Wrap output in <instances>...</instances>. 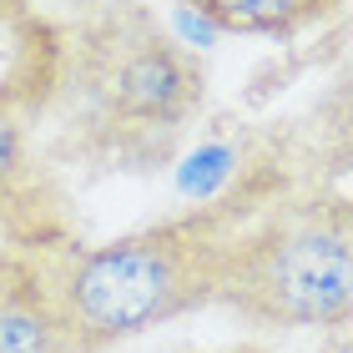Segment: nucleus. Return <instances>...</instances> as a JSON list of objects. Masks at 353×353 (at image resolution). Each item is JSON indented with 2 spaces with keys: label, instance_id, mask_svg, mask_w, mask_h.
<instances>
[{
  "label": "nucleus",
  "instance_id": "nucleus-7",
  "mask_svg": "<svg viewBox=\"0 0 353 353\" xmlns=\"http://www.w3.org/2000/svg\"><path fill=\"white\" fill-rule=\"evenodd\" d=\"M228 353H263V348H228Z\"/></svg>",
  "mask_w": 353,
  "mask_h": 353
},
{
  "label": "nucleus",
  "instance_id": "nucleus-3",
  "mask_svg": "<svg viewBox=\"0 0 353 353\" xmlns=\"http://www.w3.org/2000/svg\"><path fill=\"white\" fill-rule=\"evenodd\" d=\"M86 91L96 111L132 137H176L202 111L207 71L152 21H117L91 51Z\"/></svg>",
  "mask_w": 353,
  "mask_h": 353
},
{
  "label": "nucleus",
  "instance_id": "nucleus-2",
  "mask_svg": "<svg viewBox=\"0 0 353 353\" xmlns=\"http://www.w3.org/2000/svg\"><path fill=\"white\" fill-rule=\"evenodd\" d=\"M217 303L258 328H343L353 308L348 197H303L248 217Z\"/></svg>",
  "mask_w": 353,
  "mask_h": 353
},
{
  "label": "nucleus",
  "instance_id": "nucleus-1",
  "mask_svg": "<svg viewBox=\"0 0 353 353\" xmlns=\"http://www.w3.org/2000/svg\"><path fill=\"white\" fill-rule=\"evenodd\" d=\"M248 217L252 212L243 197H222L111 237L101 248L41 258L46 293L71 353H106L126 339H141L147 328L217 303L228 252Z\"/></svg>",
  "mask_w": 353,
  "mask_h": 353
},
{
  "label": "nucleus",
  "instance_id": "nucleus-6",
  "mask_svg": "<svg viewBox=\"0 0 353 353\" xmlns=\"http://www.w3.org/2000/svg\"><path fill=\"white\" fill-rule=\"evenodd\" d=\"M30 187V141H26V117L21 106L0 91V212Z\"/></svg>",
  "mask_w": 353,
  "mask_h": 353
},
{
  "label": "nucleus",
  "instance_id": "nucleus-5",
  "mask_svg": "<svg viewBox=\"0 0 353 353\" xmlns=\"http://www.w3.org/2000/svg\"><path fill=\"white\" fill-rule=\"evenodd\" d=\"M228 36H293L323 21L339 0H182Z\"/></svg>",
  "mask_w": 353,
  "mask_h": 353
},
{
  "label": "nucleus",
  "instance_id": "nucleus-4",
  "mask_svg": "<svg viewBox=\"0 0 353 353\" xmlns=\"http://www.w3.org/2000/svg\"><path fill=\"white\" fill-rule=\"evenodd\" d=\"M0 353H71L41 278V258L0 252Z\"/></svg>",
  "mask_w": 353,
  "mask_h": 353
}]
</instances>
